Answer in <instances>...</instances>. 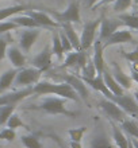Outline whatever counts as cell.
Instances as JSON below:
<instances>
[{"label": "cell", "mask_w": 138, "mask_h": 148, "mask_svg": "<svg viewBox=\"0 0 138 148\" xmlns=\"http://www.w3.org/2000/svg\"><path fill=\"white\" fill-rule=\"evenodd\" d=\"M121 129L125 133H127L130 137H134L138 140V123L131 119H125L121 123Z\"/></svg>", "instance_id": "26"}, {"label": "cell", "mask_w": 138, "mask_h": 148, "mask_svg": "<svg viewBox=\"0 0 138 148\" xmlns=\"http://www.w3.org/2000/svg\"><path fill=\"white\" fill-rule=\"evenodd\" d=\"M112 77L115 78V81L118 82L125 90H129L131 88V85H133L131 77L123 73V70L117 65V63H114V73H112Z\"/></svg>", "instance_id": "22"}, {"label": "cell", "mask_w": 138, "mask_h": 148, "mask_svg": "<svg viewBox=\"0 0 138 148\" xmlns=\"http://www.w3.org/2000/svg\"><path fill=\"white\" fill-rule=\"evenodd\" d=\"M30 109L42 110L49 114H65V116H75V113L71 112L67 106V98L62 97H46L38 104V105L30 106Z\"/></svg>", "instance_id": "2"}, {"label": "cell", "mask_w": 138, "mask_h": 148, "mask_svg": "<svg viewBox=\"0 0 138 148\" xmlns=\"http://www.w3.org/2000/svg\"><path fill=\"white\" fill-rule=\"evenodd\" d=\"M77 58H79V51H71V53H68L67 58L64 61V63L61 65V67H72V66H76L77 65Z\"/></svg>", "instance_id": "35"}, {"label": "cell", "mask_w": 138, "mask_h": 148, "mask_svg": "<svg viewBox=\"0 0 138 148\" xmlns=\"http://www.w3.org/2000/svg\"><path fill=\"white\" fill-rule=\"evenodd\" d=\"M41 75H42V71L35 69V67H33V66L19 69L16 77H15V81H14V86H15V88H19V89L34 86L35 84L40 82Z\"/></svg>", "instance_id": "3"}, {"label": "cell", "mask_w": 138, "mask_h": 148, "mask_svg": "<svg viewBox=\"0 0 138 148\" xmlns=\"http://www.w3.org/2000/svg\"><path fill=\"white\" fill-rule=\"evenodd\" d=\"M26 14L35 20L40 27H47V28L61 27V24L57 23L50 15H47V14H45V12H42V11H31V10H27Z\"/></svg>", "instance_id": "14"}, {"label": "cell", "mask_w": 138, "mask_h": 148, "mask_svg": "<svg viewBox=\"0 0 138 148\" xmlns=\"http://www.w3.org/2000/svg\"><path fill=\"white\" fill-rule=\"evenodd\" d=\"M61 1H64V0H61Z\"/></svg>", "instance_id": "49"}, {"label": "cell", "mask_w": 138, "mask_h": 148, "mask_svg": "<svg viewBox=\"0 0 138 148\" xmlns=\"http://www.w3.org/2000/svg\"><path fill=\"white\" fill-rule=\"evenodd\" d=\"M103 79H104V84H106V86L108 88V90H110L114 96H122V94L125 93V89L115 81V78L112 77V74L108 73L107 70L103 71Z\"/></svg>", "instance_id": "23"}, {"label": "cell", "mask_w": 138, "mask_h": 148, "mask_svg": "<svg viewBox=\"0 0 138 148\" xmlns=\"http://www.w3.org/2000/svg\"><path fill=\"white\" fill-rule=\"evenodd\" d=\"M7 57L10 59L11 65L14 66V69H23L26 66V55L19 47L11 46L7 49Z\"/></svg>", "instance_id": "17"}, {"label": "cell", "mask_w": 138, "mask_h": 148, "mask_svg": "<svg viewBox=\"0 0 138 148\" xmlns=\"http://www.w3.org/2000/svg\"><path fill=\"white\" fill-rule=\"evenodd\" d=\"M133 14H135V15L138 16V7H137V8H135V10H134V12H133Z\"/></svg>", "instance_id": "47"}, {"label": "cell", "mask_w": 138, "mask_h": 148, "mask_svg": "<svg viewBox=\"0 0 138 148\" xmlns=\"http://www.w3.org/2000/svg\"><path fill=\"white\" fill-rule=\"evenodd\" d=\"M33 86L30 88H22V89H16L12 92H6V93L0 94V106L4 105H18L19 102H22L23 100L28 98L30 96H33Z\"/></svg>", "instance_id": "6"}, {"label": "cell", "mask_w": 138, "mask_h": 148, "mask_svg": "<svg viewBox=\"0 0 138 148\" xmlns=\"http://www.w3.org/2000/svg\"><path fill=\"white\" fill-rule=\"evenodd\" d=\"M133 34L129 28H119L118 31H115L110 38H107L104 42H103V47H110L114 46V45H123V43H131L133 42Z\"/></svg>", "instance_id": "13"}, {"label": "cell", "mask_w": 138, "mask_h": 148, "mask_svg": "<svg viewBox=\"0 0 138 148\" xmlns=\"http://www.w3.org/2000/svg\"><path fill=\"white\" fill-rule=\"evenodd\" d=\"M18 26H16L14 22L11 20H4V22H0V35H4V34H8L12 30H16Z\"/></svg>", "instance_id": "37"}, {"label": "cell", "mask_w": 138, "mask_h": 148, "mask_svg": "<svg viewBox=\"0 0 138 148\" xmlns=\"http://www.w3.org/2000/svg\"><path fill=\"white\" fill-rule=\"evenodd\" d=\"M53 14V19L57 23H80L81 22V16H80V5L79 1L73 0L69 5L67 7V10L62 12H51Z\"/></svg>", "instance_id": "5"}, {"label": "cell", "mask_w": 138, "mask_h": 148, "mask_svg": "<svg viewBox=\"0 0 138 148\" xmlns=\"http://www.w3.org/2000/svg\"><path fill=\"white\" fill-rule=\"evenodd\" d=\"M94 57H92V63H94L95 69H96V73L98 74H103V71L106 70L104 67V58H103V43L102 40L96 39L94 42Z\"/></svg>", "instance_id": "18"}, {"label": "cell", "mask_w": 138, "mask_h": 148, "mask_svg": "<svg viewBox=\"0 0 138 148\" xmlns=\"http://www.w3.org/2000/svg\"><path fill=\"white\" fill-rule=\"evenodd\" d=\"M16 110V105H4L0 106V125L7 124L8 119L11 117V114Z\"/></svg>", "instance_id": "30"}, {"label": "cell", "mask_w": 138, "mask_h": 148, "mask_svg": "<svg viewBox=\"0 0 138 148\" xmlns=\"http://www.w3.org/2000/svg\"><path fill=\"white\" fill-rule=\"evenodd\" d=\"M60 34V39H61V45H62V49H64V53H71L73 51V47H72V43L69 42L68 36L65 35V32L62 31V28L58 31Z\"/></svg>", "instance_id": "39"}, {"label": "cell", "mask_w": 138, "mask_h": 148, "mask_svg": "<svg viewBox=\"0 0 138 148\" xmlns=\"http://www.w3.org/2000/svg\"><path fill=\"white\" fill-rule=\"evenodd\" d=\"M62 78V82H67L69 85L75 89V92L79 94V97L81 100H87L89 93H88V89H87V85L84 84V81L79 75L76 74H65V75H60Z\"/></svg>", "instance_id": "11"}, {"label": "cell", "mask_w": 138, "mask_h": 148, "mask_svg": "<svg viewBox=\"0 0 138 148\" xmlns=\"http://www.w3.org/2000/svg\"><path fill=\"white\" fill-rule=\"evenodd\" d=\"M99 108L102 109V112L106 114L111 121H114V123H122L125 119L127 117V113L125 110H122L119 108L114 101H111L108 98H102L100 101H99Z\"/></svg>", "instance_id": "7"}, {"label": "cell", "mask_w": 138, "mask_h": 148, "mask_svg": "<svg viewBox=\"0 0 138 148\" xmlns=\"http://www.w3.org/2000/svg\"><path fill=\"white\" fill-rule=\"evenodd\" d=\"M7 128H11V129H18V128H26V125H24V123L22 121V119L19 117V114H16L15 112L11 114V117L8 119L7 121Z\"/></svg>", "instance_id": "31"}, {"label": "cell", "mask_w": 138, "mask_h": 148, "mask_svg": "<svg viewBox=\"0 0 138 148\" xmlns=\"http://www.w3.org/2000/svg\"><path fill=\"white\" fill-rule=\"evenodd\" d=\"M123 55V58H126L129 62L131 63V66H137L138 65V46L135 47L134 51H131V53H126V51H121Z\"/></svg>", "instance_id": "38"}, {"label": "cell", "mask_w": 138, "mask_h": 148, "mask_svg": "<svg viewBox=\"0 0 138 148\" xmlns=\"http://www.w3.org/2000/svg\"><path fill=\"white\" fill-rule=\"evenodd\" d=\"M130 140H131V144H133V147H134V148H138V140H137V139L131 137Z\"/></svg>", "instance_id": "45"}, {"label": "cell", "mask_w": 138, "mask_h": 148, "mask_svg": "<svg viewBox=\"0 0 138 148\" xmlns=\"http://www.w3.org/2000/svg\"><path fill=\"white\" fill-rule=\"evenodd\" d=\"M61 28H62V31L65 32V35L68 36L69 42L72 43L73 50H75V51H80V50H81V46H80V36L76 34L73 24H72V23H62V24H61Z\"/></svg>", "instance_id": "20"}, {"label": "cell", "mask_w": 138, "mask_h": 148, "mask_svg": "<svg viewBox=\"0 0 138 148\" xmlns=\"http://www.w3.org/2000/svg\"><path fill=\"white\" fill-rule=\"evenodd\" d=\"M16 139V132L11 128H4L0 131V140L4 141H14Z\"/></svg>", "instance_id": "36"}, {"label": "cell", "mask_w": 138, "mask_h": 148, "mask_svg": "<svg viewBox=\"0 0 138 148\" xmlns=\"http://www.w3.org/2000/svg\"><path fill=\"white\" fill-rule=\"evenodd\" d=\"M134 0H117L114 3V12L117 14H123V12L129 10L133 5Z\"/></svg>", "instance_id": "33"}, {"label": "cell", "mask_w": 138, "mask_h": 148, "mask_svg": "<svg viewBox=\"0 0 138 148\" xmlns=\"http://www.w3.org/2000/svg\"><path fill=\"white\" fill-rule=\"evenodd\" d=\"M111 127H112V139L115 145L118 148H129V137L125 135V132L114 121H111Z\"/></svg>", "instance_id": "21"}, {"label": "cell", "mask_w": 138, "mask_h": 148, "mask_svg": "<svg viewBox=\"0 0 138 148\" xmlns=\"http://www.w3.org/2000/svg\"><path fill=\"white\" fill-rule=\"evenodd\" d=\"M10 20H11V22H14V23H15L18 27H24V28H41L35 20L33 19V18H30L27 14H24V15H20V14H18V15L12 16Z\"/></svg>", "instance_id": "25"}, {"label": "cell", "mask_w": 138, "mask_h": 148, "mask_svg": "<svg viewBox=\"0 0 138 148\" xmlns=\"http://www.w3.org/2000/svg\"><path fill=\"white\" fill-rule=\"evenodd\" d=\"M111 101H114L127 114H131V116L138 114V102L134 98V96H131V94L123 93L122 96H114L111 98Z\"/></svg>", "instance_id": "9"}, {"label": "cell", "mask_w": 138, "mask_h": 148, "mask_svg": "<svg viewBox=\"0 0 138 148\" xmlns=\"http://www.w3.org/2000/svg\"><path fill=\"white\" fill-rule=\"evenodd\" d=\"M115 1H117V0H102V1H100V3H99L98 5H100V4H110V3H115ZM98 5H96V7H98Z\"/></svg>", "instance_id": "44"}, {"label": "cell", "mask_w": 138, "mask_h": 148, "mask_svg": "<svg viewBox=\"0 0 138 148\" xmlns=\"http://www.w3.org/2000/svg\"><path fill=\"white\" fill-rule=\"evenodd\" d=\"M85 131H87V128H85V127L72 128V129H69V131H68V135H69V137H71L72 141H79V143H81V139H83Z\"/></svg>", "instance_id": "32"}, {"label": "cell", "mask_w": 138, "mask_h": 148, "mask_svg": "<svg viewBox=\"0 0 138 148\" xmlns=\"http://www.w3.org/2000/svg\"><path fill=\"white\" fill-rule=\"evenodd\" d=\"M88 148H117V145L111 141V139L107 136V133L103 129H99L91 137Z\"/></svg>", "instance_id": "16"}, {"label": "cell", "mask_w": 138, "mask_h": 148, "mask_svg": "<svg viewBox=\"0 0 138 148\" xmlns=\"http://www.w3.org/2000/svg\"><path fill=\"white\" fill-rule=\"evenodd\" d=\"M100 22H102V18H98L95 20H89L83 26V31H81V36H80L81 50L87 51L94 45V42L96 40V34L99 32Z\"/></svg>", "instance_id": "4"}, {"label": "cell", "mask_w": 138, "mask_h": 148, "mask_svg": "<svg viewBox=\"0 0 138 148\" xmlns=\"http://www.w3.org/2000/svg\"><path fill=\"white\" fill-rule=\"evenodd\" d=\"M80 71H81V74H80L79 77H81V78H94V77H96V74H98L96 73V69H95V66H94V63H92V59Z\"/></svg>", "instance_id": "34"}, {"label": "cell", "mask_w": 138, "mask_h": 148, "mask_svg": "<svg viewBox=\"0 0 138 148\" xmlns=\"http://www.w3.org/2000/svg\"><path fill=\"white\" fill-rule=\"evenodd\" d=\"M80 78H81V77H80ZM81 79L84 81V84H85V85H89L92 89L100 92V93H102L106 98H108V100H111V98L114 97V94L108 90V88H107L106 84H104L103 74H96V77H94V78H81Z\"/></svg>", "instance_id": "15"}, {"label": "cell", "mask_w": 138, "mask_h": 148, "mask_svg": "<svg viewBox=\"0 0 138 148\" xmlns=\"http://www.w3.org/2000/svg\"><path fill=\"white\" fill-rule=\"evenodd\" d=\"M85 1H87L88 8H95L100 1H102V0H85Z\"/></svg>", "instance_id": "42"}, {"label": "cell", "mask_w": 138, "mask_h": 148, "mask_svg": "<svg viewBox=\"0 0 138 148\" xmlns=\"http://www.w3.org/2000/svg\"><path fill=\"white\" fill-rule=\"evenodd\" d=\"M16 74H18V69H8L0 75V94L6 93L7 90L11 89V86H14Z\"/></svg>", "instance_id": "19"}, {"label": "cell", "mask_w": 138, "mask_h": 148, "mask_svg": "<svg viewBox=\"0 0 138 148\" xmlns=\"http://www.w3.org/2000/svg\"><path fill=\"white\" fill-rule=\"evenodd\" d=\"M119 20H122V23L130 30H137L138 31V16L135 14H119Z\"/></svg>", "instance_id": "29"}, {"label": "cell", "mask_w": 138, "mask_h": 148, "mask_svg": "<svg viewBox=\"0 0 138 148\" xmlns=\"http://www.w3.org/2000/svg\"><path fill=\"white\" fill-rule=\"evenodd\" d=\"M131 79H133V82H135V84H138V71H135V70H133L131 69Z\"/></svg>", "instance_id": "43"}, {"label": "cell", "mask_w": 138, "mask_h": 148, "mask_svg": "<svg viewBox=\"0 0 138 148\" xmlns=\"http://www.w3.org/2000/svg\"><path fill=\"white\" fill-rule=\"evenodd\" d=\"M40 36V28H26L20 32L19 36V49L23 53H28Z\"/></svg>", "instance_id": "12"}, {"label": "cell", "mask_w": 138, "mask_h": 148, "mask_svg": "<svg viewBox=\"0 0 138 148\" xmlns=\"http://www.w3.org/2000/svg\"><path fill=\"white\" fill-rule=\"evenodd\" d=\"M133 96H134V98H135V100H137V102H138V90H135V92H134V94H133Z\"/></svg>", "instance_id": "46"}, {"label": "cell", "mask_w": 138, "mask_h": 148, "mask_svg": "<svg viewBox=\"0 0 138 148\" xmlns=\"http://www.w3.org/2000/svg\"><path fill=\"white\" fill-rule=\"evenodd\" d=\"M51 53L57 59H62L64 57V49L62 45H61V39H60V34L58 31H54L53 35H51Z\"/></svg>", "instance_id": "27"}, {"label": "cell", "mask_w": 138, "mask_h": 148, "mask_svg": "<svg viewBox=\"0 0 138 148\" xmlns=\"http://www.w3.org/2000/svg\"><path fill=\"white\" fill-rule=\"evenodd\" d=\"M20 143L23 144L24 148H42V143H41L40 137L30 133V135H23L20 137Z\"/></svg>", "instance_id": "28"}, {"label": "cell", "mask_w": 138, "mask_h": 148, "mask_svg": "<svg viewBox=\"0 0 138 148\" xmlns=\"http://www.w3.org/2000/svg\"><path fill=\"white\" fill-rule=\"evenodd\" d=\"M33 92L37 96H47V94H55L58 97L72 100L79 102L81 98L67 82H50V81H40L33 86Z\"/></svg>", "instance_id": "1"}, {"label": "cell", "mask_w": 138, "mask_h": 148, "mask_svg": "<svg viewBox=\"0 0 138 148\" xmlns=\"http://www.w3.org/2000/svg\"><path fill=\"white\" fill-rule=\"evenodd\" d=\"M51 59H53V53H51V47L46 46L42 51H40L38 54L31 59L33 67H35L38 70H41L42 73L47 71L51 67Z\"/></svg>", "instance_id": "10"}, {"label": "cell", "mask_w": 138, "mask_h": 148, "mask_svg": "<svg viewBox=\"0 0 138 148\" xmlns=\"http://www.w3.org/2000/svg\"><path fill=\"white\" fill-rule=\"evenodd\" d=\"M14 1H18V0H14Z\"/></svg>", "instance_id": "48"}, {"label": "cell", "mask_w": 138, "mask_h": 148, "mask_svg": "<svg viewBox=\"0 0 138 148\" xmlns=\"http://www.w3.org/2000/svg\"><path fill=\"white\" fill-rule=\"evenodd\" d=\"M8 49V38L6 35H0V62L6 58Z\"/></svg>", "instance_id": "40"}, {"label": "cell", "mask_w": 138, "mask_h": 148, "mask_svg": "<svg viewBox=\"0 0 138 148\" xmlns=\"http://www.w3.org/2000/svg\"><path fill=\"white\" fill-rule=\"evenodd\" d=\"M125 24L122 23V20H119L118 18H102L100 26H99V36L98 39L102 40V43L106 40L107 38H110L115 31H118L121 27H123Z\"/></svg>", "instance_id": "8"}, {"label": "cell", "mask_w": 138, "mask_h": 148, "mask_svg": "<svg viewBox=\"0 0 138 148\" xmlns=\"http://www.w3.org/2000/svg\"><path fill=\"white\" fill-rule=\"evenodd\" d=\"M28 7L24 4H15L11 7H6V8H0V22H4L7 19H11L12 16L18 15L20 12L27 11Z\"/></svg>", "instance_id": "24"}, {"label": "cell", "mask_w": 138, "mask_h": 148, "mask_svg": "<svg viewBox=\"0 0 138 148\" xmlns=\"http://www.w3.org/2000/svg\"><path fill=\"white\" fill-rule=\"evenodd\" d=\"M49 137H51V139H53V140H54L55 143H57L58 148H68V147H67V144H65V141H64L60 136H57V135H50Z\"/></svg>", "instance_id": "41"}]
</instances>
